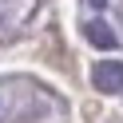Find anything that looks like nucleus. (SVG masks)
Segmentation results:
<instances>
[{
    "label": "nucleus",
    "mask_w": 123,
    "mask_h": 123,
    "mask_svg": "<svg viewBox=\"0 0 123 123\" xmlns=\"http://www.w3.org/2000/svg\"><path fill=\"white\" fill-rule=\"evenodd\" d=\"M91 83H95V91H107V95L123 91V60H99L91 68Z\"/></svg>",
    "instance_id": "obj_1"
},
{
    "label": "nucleus",
    "mask_w": 123,
    "mask_h": 123,
    "mask_svg": "<svg viewBox=\"0 0 123 123\" xmlns=\"http://www.w3.org/2000/svg\"><path fill=\"white\" fill-rule=\"evenodd\" d=\"M87 4H91V8H103V4H107V0H87Z\"/></svg>",
    "instance_id": "obj_3"
},
{
    "label": "nucleus",
    "mask_w": 123,
    "mask_h": 123,
    "mask_svg": "<svg viewBox=\"0 0 123 123\" xmlns=\"http://www.w3.org/2000/svg\"><path fill=\"white\" fill-rule=\"evenodd\" d=\"M87 40L95 44V48H115V44H119V40H115V32L103 24V20H91V24H87Z\"/></svg>",
    "instance_id": "obj_2"
}]
</instances>
